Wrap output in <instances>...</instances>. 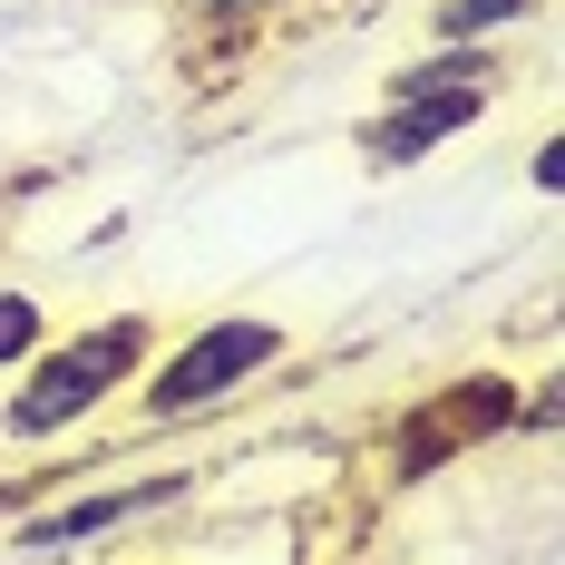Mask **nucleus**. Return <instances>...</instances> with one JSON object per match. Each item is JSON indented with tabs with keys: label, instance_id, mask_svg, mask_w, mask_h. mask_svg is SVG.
Here are the masks:
<instances>
[{
	"label": "nucleus",
	"instance_id": "f257e3e1",
	"mask_svg": "<svg viewBox=\"0 0 565 565\" xmlns=\"http://www.w3.org/2000/svg\"><path fill=\"white\" fill-rule=\"evenodd\" d=\"M157 341H167L157 312H98V322H78V332H50L20 371H10L20 391L0 399V439L50 449L68 429H88L117 391H137V371L157 361Z\"/></svg>",
	"mask_w": 565,
	"mask_h": 565
},
{
	"label": "nucleus",
	"instance_id": "423d86ee",
	"mask_svg": "<svg viewBox=\"0 0 565 565\" xmlns=\"http://www.w3.org/2000/svg\"><path fill=\"white\" fill-rule=\"evenodd\" d=\"M546 0H429V40L439 50H458V40H478V50H498V40H516L526 20H536Z\"/></svg>",
	"mask_w": 565,
	"mask_h": 565
},
{
	"label": "nucleus",
	"instance_id": "7ed1b4c3",
	"mask_svg": "<svg viewBox=\"0 0 565 565\" xmlns=\"http://www.w3.org/2000/svg\"><path fill=\"white\" fill-rule=\"evenodd\" d=\"M516 419H526V381H516V371H458V381L399 399L391 419H381V478H391V488L449 478L458 458L498 449Z\"/></svg>",
	"mask_w": 565,
	"mask_h": 565
},
{
	"label": "nucleus",
	"instance_id": "20e7f679",
	"mask_svg": "<svg viewBox=\"0 0 565 565\" xmlns=\"http://www.w3.org/2000/svg\"><path fill=\"white\" fill-rule=\"evenodd\" d=\"M498 98H508V88H391V78H381V108L361 117V157H371L381 175H391V167H419V157L458 147Z\"/></svg>",
	"mask_w": 565,
	"mask_h": 565
},
{
	"label": "nucleus",
	"instance_id": "f03ea898",
	"mask_svg": "<svg viewBox=\"0 0 565 565\" xmlns=\"http://www.w3.org/2000/svg\"><path fill=\"white\" fill-rule=\"evenodd\" d=\"M282 361H292V322H274V312H205L195 332H167L157 361L137 371V419L147 429L215 419L244 391H264Z\"/></svg>",
	"mask_w": 565,
	"mask_h": 565
},
{
	"label": "nucleus",
	"instance_id": "1a4fd4ad",
	"mask_svg": "<svg viewBox=\"0 0 565 565\" xmlns=\"http://www.w3.org/2000/svg\"><path fill=\"white\" fill-rule=\"evenodd\" d=\"M526 175H536V195H556V185H565V137H536V167H526Z\"/></svg>",
	"mask_w": 565,
	"mask_h": 565
},
{
	"label": "nucleus",
	"instance_id": "6e6552de",
	"mask_svg": "<svg viewBox=\"0 0 565 565\" xmlns=\"http://www.w3.org/2000/svg\"><path fill=\"white\" fill-rule=\"evenodd\" d=\"M40 341H50V302H40L30 282H0V381H10Z\"/></svg>",
	"mask_w": 565,
	"mask_h": 565
},
{
	"label": "nucleus",
	"instance_id": "0eeeda50",
	"mask_svg": "<svg viewBox=\"0 0 565 565\" xmlns=\"http://www.w3.org/2000/svg\"><path fill=\"white\" fill-rule=\"evenodd\" d=\"M175 10H185V30H195V50L234 58V50H254V40H264V20H274L282 0H175Z\"/></svg>",
	"mask_w": 565,
	"mask_h": 565
},
{
	"label": "nucleus",
	"instance_id": "39448f33",
	"mask_svg": "<svg viewBox=\"0 0 565 565\" xmlns=\"http://www.w3.org/2000/svg\"><path fill=\"white\" fill-rule=\"evenodd\" d=\"M185 498V478H137V488H88V498H68L58 516H30L20 526V546H40V556H58V546H88V536H117V526H137V516H157Z\"/></svg>",
	"mask_w": 565,
	"mask_h": 565
}]
</instances>
